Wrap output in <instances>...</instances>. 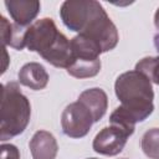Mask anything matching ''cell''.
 <instances>
[{
    "mask_svg": "<svg viewBox=\"0 0 159 159\" xmlns=\"http://www.w3.org/2000/svg\"><path fill=\"white\" fill-rule=\"evenodd\" d=\"M60 16L67 29L96 41L102 52L113 50L118 43L116 25L96 0H67L61 5Z\"/></svg>",
    "mask_w": 159,
    "mask_h": 159,
    "instance_id": "cell-1",
    "label": "cell"
},
{
    "mask_svg": "<svg viewBox=\"0 0 159 159\" xmlns=\"http://www.w3.org/2000/svg\"><path fill=\"white\" fill-rule=\"evenodd\" d=\"M25 47L37 52L45 61L55 67L68 68L72 61L70 40L60 32L50 17L36 20L25 32Z\"/></svg>",
    "mask_w": 159,
    "mask_h": 159,
    "instance_id": "cell-2",
    "label": "cell"
},
{
    "mask_svg": "<svg viewBox=\"0 0 159 159\" xmlns=\"http://www.w3.org/2000/svg\"><path fill=\"white\" fill-rule=\"evenodd\" d=\"M114 91L120 102L119 108L134 123L143 122L153 113L154 92L152 82L145 75L135 70L119 75Z\"/></svg>",
    "mask_w": 159,
    "mask_h": 159,
    "instance_id": "cell-3",
    "label": "cell"
},
{
    "mask_svg": "<svg viewBox=\"0 0 159 159\" xmlns=\"http://www.w3.org/2000/svg\"><path fill=\"white\" fill-rule=\"evenodd\" d=\"M31 117V106L22 94L16 82H7L2 86L1 99V125L0 139L2 142L21 134Z\"/></svg>",
    "mask_w": 159,
    "mask_h": 159,
    "instance_id": "cell-4",
    "label": "cell"
},
{
    "mask_svg": "<svg viewBox=\"0 0 159 159\" xmlns=\"http://www.w3.org/2000/svg\"><path fill=\"white\" fill-rule=\"evenodd\" d=\"M72 61L66 70L68 75L76 78L94 77L101 71L99 55L103 53L101 46L89 37L78 34L71 41Z\"/></svg>",
    "mask_w": 159,
    "mask_h": 159,
    "instance_id": "cell-5",
    "label": "cell"
},
{
    "mask_svg": "<svg viewBox=\"0 0 159 159\" xmlns=\"http://www.w3.org/2000/svg\"><path fill=\"white\" fill-rule=\"evenodd\" d=\"M93 123L94 119L92 113L78 99L70 103L61 116L62 132L70 138H82L87 135Z\"/></svg>",
    "mask_w": 159,
    "mask_h": 159,
    "instance_id": "cell-6",
    "label": "cell"
},
{
    "mask_svg": "<svg viewBox=\"0 0 159 159\" xmlns=\"http://www.w3.org/2000/svg\"><path fill=\"white\" fill-rule=\"evenodd\" d=\"M129 137L130 135L125 130L111 124L109 127H106L97 133L93 139L92 147L96 153L113 157L123 150Z\"/></svg>",
    "mask_w": 159,
    "mask_h": 159,
    "instance_id": "cell-7",
    "label": "cell"
},
{
    "mask_svg": "<svg viewBox=\"0 0 159 159\" xmlns=\"http://www.w3.org/2000/svg\"><path fill=\"white\" fill-rule=\"evenodd\" d=\"M5 6L14 20V24L29 27V24L37 16L41 4L37 0H10L5 1Z\"/></svg>",
    "mask_w": 159,
    "mask_h": 159,
    "instance_id": "cell-8",
    "label": "cell"
},
{
    "mask_svg": "<svg viewBox=\"0 0 159 159\" xmlns=\"http://www.w3.org/2000/svg\"><path fill=\"white\" fill-rule=\"evenodd\" d=\"M32 159H55L58 152V145L55 137L47 130H37L30 143Z\"/></svg>",
    "mask_w": 159,
    "mask_h": 159,
    "instance_id": "cell-9",
    "label": "cell"
},
{
    "mask_svg": "<svg viewBox=\"0 0 159 159\" xmlns=\"http://www.w3.org/2000/svg\"><path fill=\"white\" fill-rule=\"evenodd\" d=\"M19 82L34 91L43 89L48 82V73L45 67L37 62H29L21 67L17 73Z\"/></svg>",
    "mask_w": 159,
    "mask_h": 159,
    "instance_id": "cell-10",
    "label": "cell"
},
{
    "mask_svg": "<svg viewBox=\"0 0 159 159\" xmlns=\"http://www.w3.org/2000/svg\"><path fill=\"white\" fill-rule=\"evenodd\" d=\"M78 101L82 102L92 113L94 122H98L107 112V107H108V98L106 92L102 88L94 87V88H89L83 91Z\"/></svg>",
    "mask_w": 159,
    "mask_h": 159,
    "instance_id": "cell-11",
    "label": "cell"
},
{
    "mask_svg": "<svg viewBox=\"0 0 159 159\" xmlns=\"http://www.w3.org/2000/svg\"><path fill=\"white\" fill-rule=\"evenodd\" d=\"M142 150L150 159H159V128L147 130L142 137Z\"/></svg>",
    "mask_w": 159,
    "mask_h": 159,
    "instance_id": "cell-12",
    "label": "cell"
},
{
    "mask_svg": "<svg viewBox=\"0 0 159 159\" xmlns=\"http://www.w3.org/2000/svg\"><path fill=\"white\" fill-rule=\"evenodd\" d=\"M135 71L145 75L150 82L159 86V56L142 58L135 65Z\"/></svg>",
    "mask_w": 159,
    "mask_h": 159,
    "instance_id": "cell-13",
    "label": "cell"
},
{
    "mask_svg": "<svg viewBox=\"0 0 159 159\" xmlns=\"http://www.w3.org/2000/svg\"><path fill=\"white\" fill-rule=\"evenodd\" d=\"M1 159H20V152L12 144H2L1 145Z\"/></svg>",
    "mask_w": 159,
    "mask_h": 159,
    "instance_id": "cell-14",
    "label": "cell"
},
{
    "mask_svg": "<svg viewBox=\"0 0 159 159\" xmlns=\"http://www.w3.org/2000/svg\"><path fill=\"white\" fill-rule=\"evenodd\" d=\"M2 55H4V65H2V73L6 71L7 67V62H9V57H7V52H6V47L2 46Z\"/></svg>",
    "mask_w": 159,
    "mask_h": 159,
    "instance_id": "cell-15",
    "label": "cell"
},
{
    "mask_svg": "<svg viewBox=\"0 0 159 159\" xmlns=\"http://www.w3.org/2000/svg\"><path fill=\"white\" fill-rule=\"evenodd\" d=\"M154 25L159 30V7H158V10L155 11V15H154Z\"/></svg>",
    "mask_w": 159,
    "mask_h": 159,
    "instance_id": "cell-16",
    "label": "cell"
},
{
    "mask_svg": "<svg viewBox=\"0 0 159 159\" xmlns=\"http://www.w3.org/2000/svg\"><path fill=\"white\" fill-rule=\"evenodd\" d=\"M154 45H155V48H157V51L159 52V32L154 36Z\"/></svg>",
    "mask_w": 159,
    "mask_h": 159,
    "instance_id": "cell-17",
    "label": "cell"
},
{
    "mask_svg": "<svg viewBox=\"0 0 159 159\" xmlns=\"http://www.w3.org/2000/svg\"><path fill=\"white\" fill-rule=\"evenodd\" d=\"M88 159H97V158H88Z\"/></svg>",
    "mask_w": 159,
    "mask_h": 159,
    "instance_id": "cell-18",
    "label": "cell"
}]
</instances>
